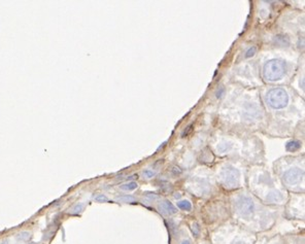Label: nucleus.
Returning a JSON list of instances; mask_svg holds the SVG:
<instances>
[{
    "label": "nucleus",
    "instance_id": "1",
    "mask_svg": "<svg viewBox=\"0 0 305 244\" xmlns=\"http://www.w3.org/2000/svg\"><path fill=\"white\" fill-rule=\"evenodd\" d=\"M286 72V66L284 62L273 59L268 61L263 68L264 78L269 82H275L281 79Z\"/></svg>",
    "mask_w": 305,
    "mask_h": 244
},
{
    "label": "nucleus",
    "instance_id": "2",
    "mask_svg": "<svg viewBox=\"0 0 305 244\" xmlns=\"http://www.w3.org/2000/svg\"><path fill=\"white\" fill-rule=\"evenodd\" d=\"M267 101L272 109L283 110L289 103V96L284 89L275 88L268 92Z\"/></svg>",
    "mask_w": 305,
    "mask_h": 244
},
{
    "label": "nucleus",
    "instance_id": "3",
    "mask_svg": "<svg viewBox=\"0 0 305 244\" xmlns=\"http://www.w3.org/2000/svg\"><path fill=\"white\" fill-rule=\"evenodd\" d=\"M222 183L226 187H235L238 185L239 181V172L231 166L225 167L221 172Z\"/></svg>",
    "mask_w": 305,
    "mask_h": 244
},
{
    "label": "nucleus",
    "instance_id": "4",
    "mask_svg": "<svg viewBox=\"0 0 305 244\" xmlns=\"http://www.w3.org/2000/svg\"><path fill=\"white\" fill-rule=\"evenodd\" d=\"M235 209L242 216H249L255 209V204L247 197H239L235 202Z\"/></svg>",
    "mask_w": 305,
    "mask_h": 244
},
{
    "label": "nucleus",
    "instance_id": "5",
    "mask_svg": "<svg viewBox=\"0 0 305 244\" xmlns=\"http://www.w3.org/2000/svg\"><path fill=\"white\" fill-rule=\"evenodd\" d=\"M302 177H303V171L299 168H292L284 173V180L289 185H294L299 183Z\"/></svg>",
    "mask_w": 305,
    "mask_h": 244
},
{
    "label": "nucleus",
    "instance_id": "6",
    "mask_svg": "<svg viewBox=\"0 0 305 244\" xmlns=\"http://www.w3.org/2000/svg\"><path fill=\"white\" fill-rule=\"evenodd\" d=\"M159 209L164 214H174V213H177V211H178L177 208L174 207L169 201L162 202L159 206Z\"/></svg>",
    "mask_w": 305,
    "mask_h": 244
},
{
    "label": "nucleus",
    "instance_id": "7",
    "mask_svg": "<svg viewBox=\"0 0 305 244\" xmlns=\"http://www.w3.org/2000/svg\"><path fill=\"white\" fill-rule=\"evenodd\" d=\"M266 199H267L268 202L275 203V202L282 201V200L284 199V197H283V195H282L280 192H278V191H272V192H270V193L267 195Z\"/></svg>",
    "mask_w": 305,
    "mask_h": 244
},
{
    "label": "nucleus",
    "instance_id": "8",
    "mask_svg": "<svg viewBox=\"0 0 305 244\" xmlns=\"http://www.w3.org/2000/svg\"><path fill=\"white\" fill-rule=\"evenodd\" d=\"M300 146H301V144H300L299 141L293 140V141H290V142L287 143L286 148H287V150H288L289 152H295V151H297V150L300 149Z\"/></svg>",
    "mask_w": 305,
    "mask_h": 244
},
{
    "label": "nucleus",
    "instance_id": "9",
    "mask_svg": "<svg viewBox=\"0 0 305 244\" xmlns=\"http://www.w3.org/2000/svg\"><path fill=\"white\" fill-rule=\"evenodd\" d=\"M121 189L123 191H133L135 188H137V183L134 182V181H131V182H128V183H125V184H122L120 186Z\"/></svg>",
    "mask_w": 305,
    "mask_h": 244
},
{
    "label": "nucleus",
    "instance_id": "10",
    "mask_svg": "<svg viewBox=\"0 0 305 244\" xmlns=\"http://www.w3.org/2000/svg\"><path fill=\"white\" fill-rule=\"evenodd\" d=\"M178 207L183 209V210H186V211H190L192 209V205L189 201L187 200H182L180 202H178Z\"/></svg>",
    "mask_w": 305,
    "mask_h": 244
},
{
    "label": "nucleus",
    "instance_id": "11",
    "mask_svg": "<svg viewBox=\"0 0 305 244\" xmlns=\"http://www.w3.org/2000/svg\"><path fill=\"white\" fill-rule=\"evenodd\" d=\"M118 200L121 202H124V203H132L135 201V198L133 196H130V195H125V196L119 197Z\"/></svg>",
    "mask_w": 305,
    "mask_h": 244
},
{
    "label": "nucleus",
    "instance_id": "12",
    "mask_svg": "<svg viewBox=\"0 0 305 244\" xmlns=\"http://www.w3.org/2000/svg\"><path fill=\"white\" fill-rule=\"evenodd\" d=\"M232 148V145L230 143H221L219 146H217V151L221 153H226Z\"/></svg>",
    "mask_w": 305,
    "mask_h": 244
},
{
    "label": "nucleus",
    "instance_id": "13",
    "mask_svg": "<svg viewBox=\"0 0 305 244\" xmlns=\"http://www.w3.org/2000/svg\"><path fill=\"white\" fill-rule=\"evenodd\" d=\"M82 209H84V205L79 203V204H76L75 206H73V207L71 208V211H70V213H72V214H77V213L81 212V211H82Z\"/></svg>",
    "mask_w": 305,
    "mask_h": 244
},
{
    "label": "nucleus",
    "instance_id": "14",
    "mask_svg": "<svg viewBox=\"0 0 305 244\" xmlns=\"http://www.w3.org/2000/svg\"><path fill=\"white\" fill-rule=\"evenodd\" d=\"M17 238H18L19 240H22V241L28 240V239L30 238V233H29V232H22V233H20V234L17 236Z\"/></svg>",
    "mask_w": 305,
    "mask_h": 244
},
{
    "label": "nucleus",
    "instance_id": "15",
    "mask_svg": "<svg viewBox=\"0 0 305 244\" xmlns=\"http://www.w3.org/2000/svg\"><path fill=\"white\" fill-rule=\"evenodd\" d=\"M257 52V47L256 46H252L248 48V51L245 53V58H251L253 57Z\"/></svg>",
    "mask_w": 305,
    "mask_h": 244
},
{
    "label": "nucleus",
    "instance_id": "16",
    "mask_svg": "<svg viewBox=\"0 0 305 244\" xmlns=\"http://www.w3.org/2000/svg\"><path fill=\"white\" fill-rule=\"evenodd\" d=\"M95 200H96L97 202H107V201H108V198L105 196V195L100 194V195H98V196L95 197Z\"/></svg>",
    "mask_w": 305,
    "mask_h": 244
},
{
    "label": "nucleus",
    "instance_id": "17",
    "mask_svg": "<svg viewBox=\"0 0 305 244\" xmlns=\"http://www.w3.org/2000/svg\"><path fill=\"white\" fill-rule=\"evenodd\" d=\"M155 172L154 171H150V170H146L144 171V175L147 177V178H152L153 176H155Z\"/></svg>",
    "mask_w": 305,
    "mask_h": 244
},
{
    "label": "nucleus",
    "instance_id": "18",
    "mask_svg": "<svg viewBox=\"0 0 305 244\" xmlns=\"http://www.w3.org/2000/svg\"><path fill=\"white\" fill-rule=\"evenodd\" d=\"M192 230H193V233H194L196 236H198V234H199V226H198L197 224H194V225H193Z\"/></svg>",
    "mask_w": 305,
    "mask_h": 244
},
{
    "label": "nucleus",
    "instance_id": "19",
    "mask_svg": "<svg viewBox=\"0 0 305 244\" xmlns=\"http://www.w3.org/2000/svg\"><path fill=\"white\" fill-rule=\"evenodd\" d=\"M146 196H147L148 198H150L151 200H155V199H157V198H158L157 195H156V194H154V193H153V195H152L151 193H148V194L146 195Z\"/></svg>",
    "mask_w": 305,
    "mask_h": 244
},
{
    "label": "nucleus",
    "instance_id": "20",
    "mask_svg": "<svg viewBox=\"0 0 305 244\" xmlns=\"http://www.w3.org/2000/svg\"><path fill=\"white\" fill-rule=\"evenodd\" d=\"M223 92H224V88H222V89H221V92H217L216 96H217V97H221V94H222Z\"/></svg>",
    "mask_w": 305,
    "mask_h": 244
},
{
    "label": "nucleus",
    "instance_id": "21",
    "mask_svg": "<svg viewBox=\"0 0 305 244\" xmlns=\"http://www.w3.org/2000/svg\"><path fill=\"white\" fill-rule=\"evenodd\" d=\"M182 244H191V242H190L189 240H186V241H184Z\"/></svg>",
    "mask_w": 305,
    "mask_h": 244
}]
</instances>
